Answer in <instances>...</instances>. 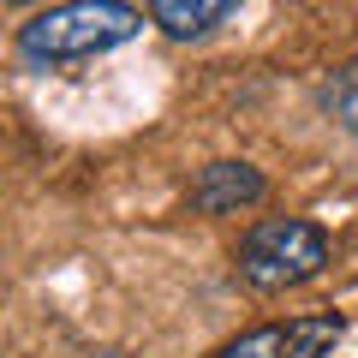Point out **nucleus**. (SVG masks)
Returning <instances> with one entry per match:
<instances>
[{"label": "nucleus", "instance_id": "obj_1", "mask_svg": "<svg viewBox=\"0 0 358 358\" xmlns=\"http://www.w3.org/2000/svg\"><path fill=\"white\" fill-rule=\"evenodd\" d=\"M131 36H143V13L131 0H60L18 24V54L30 66H72L126 48Z\"/></svg>", "mask_w": 358, "mask_h": 358}, {"label": "nucleus", "instance_id": "obj_2", "mask_svg": "<svg viewBox=\"0 0 358 358\" xmlns=\"http://www.w3.org/2000/svg\"><path fill=\"white\" fill-rule=\"evenodd\" d=\"M329 268V233L299 215H268L239 239V281L257 293H287Z\"/></svg>", "mask_w": 358, "mask_h": 358}, {"label": "nucleus", "instance_id": "obj_3", "mask_svg": "<svg viewBox=\"0 0 358 358\" xmlns=\"http://www.w3.org/2000/svg\"><path fill=\"white\" fill-rule=\"evenodd\" d=\"M263 197H268V179L251 162H209L192 179V209L197 215H239V209L263 203Z\"/></svg>", "mask_w": 358, "mask_h": 358}, {"label": "nucleus", "instance_id": "obj_4", "mask_svg": "<svg viewBox=\"0 0 358 358\" xmlns=\"http://www.w3.org/2000/svg\"><path fill=\"white\" fill-rule=\"evenodd\" d=\"M239 0H150V24H162L173 42H197L233 13Z\"/></svg>", "mask_w": 358, "mask_h": 358}, {"label": "nucleus", "instance_id": "obj_5", "mask_svg": "<svg viewBox=\"0 0 358 358\" xmlns=\"http://www.w3.org/2000/svg\"><path fill=\"white\" fill-rule=\"evenodd\" d=\"M215 358H287V322H263V329L227 341Z\"/></svg>", "mask_w": 358, "mask_h": 358}, {"label": "nucleus", "instance_id": "obj_6", "mask_svg": "<svg viewBox=\"0 0 358 358\" xmlns=\"http://www.w3.org/2000/svg\"><path fill=\"white\" fill-rule=\"evenodd\" d=\"M322 108L341 120V131H352V138H358V66H352V72H341L329 90H322Z\"/></svg>", "mask_w": 358, "mask_h": 358}, {"label": "nucleus", "instance_id": "obj_7", "mask_svg": "<svg viewBox=\"0 0 358 358\" xmlns=\"http://www.w3.org/2000/svg\"><path fill=\"white\" fill-rule=\"evenodd\" d=\"M6 6H30V0H6Z\"/></svg>", "mask_w": 358, "mask_h": 358}, {"label": "nucleus", "instance_id": "obj_8", "mask_svg": "<svg viewBox=\"0 0 358 358\" xmlns=\"http://www.w3.org/2000/svg\"><path fill=\"white\" fill-rule=\"evenodd\" d=\"M108 358H126V352H108Z\"/></svg>", "mask_w": 358, "mask_h": 358}]
</instances>
